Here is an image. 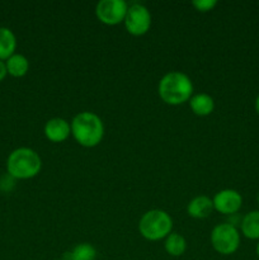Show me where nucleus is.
I'll return each instance as SVG.
<instances>
[{"instance_id":"7ed1b4c3","label":"nucleus","mask_w":259,"mask_h":260,"mask_svg":"<svg viewBox=\"0 0 259 260\" xmlns=\"http://www.w3.org/2000/svg\"><path fill=\"white\" fill-rule=\"evenodd\" d=\"M42 160L35 150L19 147L10 152L7 160V170L15 179H30L41 172Z\"/></svg>"},{"instance_id":"6e6552de","label":"nucleus","mask_w":259,"mask_h":260,"mask_svg":"<svg viewBox=\"0 0 259 260\" xmlns=\"http://www.w3.org/2000/svg\"><path fill=\"white\" fill-rule=\"evenodd\" d=\"M213 210L222 215L233 216L239 212L243 205V197L235 189H222L216 193L212 200Z\"/></svg>"},{"instance_id":"0eeeda50","label":"nucleus","mask_w":259,"mask_h":260,"mask_svg":"<svg viewBox=\"0 0 259 260\" xmlns=\"http://www.w3.org/2000/svg\"><path fill=\"white\" fill-rule=\"evenodd\" d=\"M128 4L124 0H101L95 7V15L103 24L116 25L123 22Z\"/></svg>"},{"instance_id":"f257e3e1","label":"nucleus","mask_w":259,"mask_h":260,"mask_svg":"<svg viewBox=\"0 0 259 260\" xmlns=\"http://www.w3.org/2000/svg\"><path fill=\"white\" fill-rule=\"evenodd\" d=\"M71 134L79 145L94 147L101 144L104 136V126L99 116L91 112H81L71 121Z\"/></svg>"},{"instance_id":"39448f33","label":"nucleus","mask_w":259,"mask_h":260,"mask_svg":"<svg viewBox=\"0 0 259 260\" xmlns=\"http://www.w3.org/2000/svg\"><path fill=\"white\" fill-rule=\"evenodd\" d=\"M212 248L221 255H231L240 246V234L230 223H220L211 233Z\"/></svg>"},{"instance_id":"f3484780","label":"nucleus","mask_w":259,"mask_h":260,"mask_svg":"<svg viewBox=\"0 0 259 260\" xmlns=\"http://www.w3.org/2000/svg\"><path fill=\"white\" fill-rule=\"evenodd\" d=\"M192 5L198 12L206 13L213 10V8L217 5V2L216 0H195V2H192Z\"/></svg>"},{"instance_id":"4468645a","label":"nucleus","mask_w":259,"mask_h":260,"mask_svg":"<svg viewBox=\"0 0 259 260\" xmlns=\"http://www.w3.org/2000/svg\"><path fill=\"white\" fill-rule=\"evenodd\" d=\"M5 66H7L8 74L12 75L13 78H22L28 73L29 62H28L25 56L20 55V53H14V55L8 58Z\"/></svg>"},{"instance_id":"dca6fc26","label":"nucleus","mask_w":259,"mask_h":260,"mask_svg":"<svg viewBox=\"0 0 259 260\" xmlns=\"http://www.w3.org/2000/svg\"><path fill=\"white\" fill-rule=\"evenodd\" d=\"M96 250L91 244L83 243L76 245L70 253V260H95Z\"/></svg>"},{"instance_id":"423d86ee","label":"nucleus","mask_w":259,"mask_h":260,"mask_svg":"<svg viewBox=\"0 0 259 260\" xmlns=\"http://www.w3.org/2000/svg\"><path fill=\"white\" fill-rule=\"evenodd\" d=\"M123 22L130 35L142 36L150 29L151 14L145 5L140 4V3H134V4L128 5Z\"/></svg>"},{"instance_id":"9d476101","label":"nucleus","mask_w":259,"mask_h":260,"mask_svg":"<svg viewBox=\"0 0 259 260\" xmlns=\"http://www.w3.org/2000/svg\"><path fill=\"white\" fill-rule=\"evenodd\" d=\"M213 202L207 196H198L193 198L187 206V212L193 218H206L212 213Z\"/></svg>"},{"instance_id":"a211bd4d","label":"nucleus","mask_w":259,"mask_h":260,"mask_svg":"<svg viewBox=\"0 0 259 260\" xmlns=\"http://www.w3.org/2000/svg\"><path fill=\"white\" fill-rule=\"evenodd\" d=\"M8 71H7V66H5L4 61H0V81H3L7 76Z\"/></svg>"},{"instance_id":"f03ea898","label":"nucleus","mask_w":259,"mask_h":260,"mask_svg":"<svg viewBox=\"0 0 259 260\" xmlns=\"http://www.w3.org/2000/svg\"><path fill=\"white\" fill-rule=\"evenodd\" d=\"M157 90L164 103L169 106H179L192 98L193 84L185 74L172 71L163 76Z\"/></svg>"},{"instance_id":"1a4fd4ad","label":"nucleus","mask_w":259,"mask_h":260,"mask_svg":"<svg viewBox=\"0 0 259 260\" xmlns=\"http://www.w3.org/2000/svg\"><path fill=\"white\" fill-rule=\"evenodd\" d=\"M43 131H45V136L51 142H62L70 136L71 126L66 119L56 117L46 122Z\"/></svg>"},{"instance_id":"2eb2a0df","label":"nucleus","mask_w":259,"mask_h":260,"mask_svg":"<svg viewBox=\"0 0 259 260\" xmlns=\"http://www.w3.org/2000/svg\"><path fill=\"white\" fill-rule=\"evenodd\" d=\"M165 251L172 256H180L184 254L185 249H187V243L185 239L182 235L177 233H172L170 235L167 236L165 240Z\"/></svg>"},{"instance_id":"f8f14e48","label":"nucleus","mask_w":259,"mask_h":260,"mask_svg":"<svg viewBox=\"0 0 259 260\" xmlns=\"http://www.w3.org/2000/svg\"><path fill=\"white\" fill-rule=\"evenodd\" d=\"M189 106L193 113L197 114V116L205 117L212 113L213 108H215V102H213L211 95L201 93L196 94L189 99Z\"/></svg>"},{"instance_id":"412c9836","label":"nucleus","mask_w":259,"mask_h":260,"mask_svg":"<svg viewBox=\"0 0 259 260\" xmlns=\"http://www.w3.org/2000/svg\"><path fill=\"white\" fill-rule=\"evenodd\" d=\"M258 205H259V193H258Z\"/></svg>"},{"instance_id":"ddd939ff","label":"nucleus","mask_w":259,"mask_h":260,"mask_svg":"<svg viewBox=\"0 0 259 260\" xmlns=\"http://www.w3.org/2000/svg\"><path fill=\"white\" fill-rule=\"evenodd\" d=\"M17 48V38L9 28L0 27V61H7L14 55Z\"/></svg>"},{"instance_id":"20e7f679","label":"nucleus","mask_w":259,"mask_h":260,"mask_svg":"<svg viewBox=\"0 0 259 260\" xmlns=\"http://www.w3.org/2000/svg\"><path fill=\"white\" fill-rule=\"evenodd\" d=\"M173 220L165 211H147L139 223L140 234L146 240L157 241L172 234Z\"/></svg>"},{"instance_id":"9b49d317","label":"nucleus","mask_w":259,"mask_h":260,"mask_svg":"<svg viewBox=\"0 0 259 260\" xmlns=\"http://www.w3.org/2000/svg\"><path fill=\"white\" fill-rule=\"evenodd\" d=\"M241 234L249 240H259V210L250 211L241 218Z\"/></svg>"},{"instance_id":"6ab92c4d","label":"nucleus","mask_w":259,"mask_h":260,"mask_svg":"<svg viewBox=\"0 0 259 260\" xmlns=\"http://www.w3.org/2000/svg\"><path fill=\"white\" fill-rule=\"evenodd\" d=\"M254 107H255V112H256V113H258V116H259V95L256 96L255 104H254Z\"/></svg>"},{"instance_id":"aec40b11","label":"nucleus","mask_w":259,"mask_h":260,"mask_svg":"<svg viewBox=\"0 0 259 260\" xmlns=\"http://www.w3.org/2000/svg\"><path fill=\"white\" fill-rule=\"evenodd\" d=\"M256 255H258L259 258V240H258V244H256Z\"/></svg>"}]
</instances>
